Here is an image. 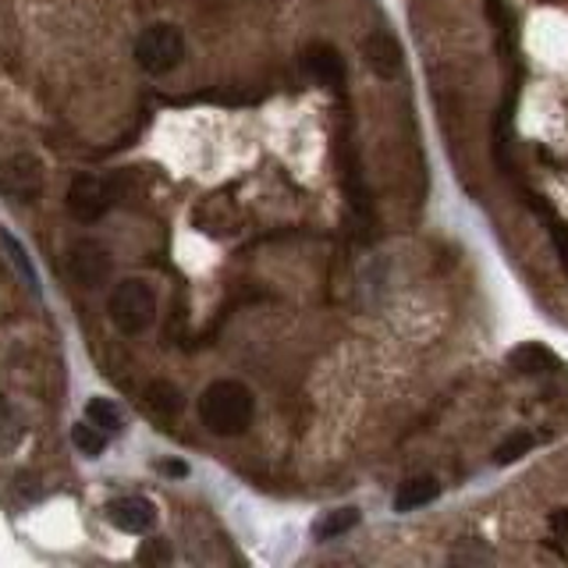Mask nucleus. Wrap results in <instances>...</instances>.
<instances>
[{
    "label": "nucleus",
    "mask_w": 568,
    "mask_h": 568,
    "mask_svg": "<svg viewBox=\"0 0 568 568\" xmlns=\"http://www.w3.org/2000/svg\"><path fill=\"white\" fill-rule=\"evenodd\" d=\"M256 416V398L242 381H214L199 398V419L217 437H239Z\"/></svg>",
    "instance_id": "f257e3e1"
},
{
    "label": "nucleus",
    "mask_w": 568,
    "mask_h": 568,
    "mask_svg": "<svg viewBox=\"0 0 568 568\" xmlns=\"http://www.w3.org/2000/svg\"><path fill=\"white\" fill-rule=\"evenodd\" d=\"M107 313H110V324H114L121 335H142V330H150L156 320V295L146 281L124 277L114 284V292H110Z\"/></svg>",
    "instance_id": "f03ea898"
},
{
    "label": "nucleus",
    "mask_w": 568,
    "mask_h": 568,
    "mask_svg": "<svg viewBox=\"0 0 568 568\" xmlns=\"http://www.w3.org/2000/svg\"><path fill=\"white\" fill-rule=\"evenodd\" d=\"M182 57H185V33L171 22H156L150 29H142V36L135 40V61L150 75H167L171 68L182 65Z\"/></svg>",
    "instance_id": "7ed1b4c3"
},
{
    "label": "nucleus",
    "mask_w": 568,
    "mask_h": 568,
    "mask_svg": "<svg viewBox=\"0 0 568 568\" xmlns=\"http://www.w3.org/2000/svg\"><path fill=\"white\" fill-rule=\"evenodd\" d=\"M114 207V188L100 175H78L68 188V214L78 225H97Z\"/></svg>",
    "instance_id": "20e7f679"
},
{
    "label": "nucleus",
    "mask_w": 568,
    "mask_h": 568,
    "mask_svg": "<svg viewBox=\"0 0 568 568\" xmlns=\"http://www.w3.org/2000/svg\"><path fill=\"white\" fill-rule=\"evenodd\" d=\"M68 271L83 288H103L110 274H114V260H110V252L100 242L83 239L68 252Z\"/></svg>",
    "instance_id": "39448f33"
},
{
    "label": "nucleus",
    "mask_w": 568,
    "mask_h": 568,
    "mask_svg": "<svg viewBox=\"0 0 568 568\" xmlns=\"http://www.w3.org/2000/svg\"><path fill=\"white\" fill-rule=\"evenodd\" d=\"M0 188L8 196L22 199V203H33L43 193V167L33 153H14L11 161L0 167Z\"/></svg>",
    "instance_id": "423d86ee"
},
{
    "label": "nucleus",
    "mask_w": 568,
    "mask_h": 568,
    "mask_svg": "<svg viewBox=\"0 0 568 568\" xmlns=\"http://www.w3.org/2000/svg\"><path fill=\"white\" fill-rule=\"evenodd\" d=\"M362 61H367L373 75L394 78L402 72V46L387 29H373V33L362 40Z\"/></svg>",
    "instance_id": "0eeeda50"
},
{
    "label": "nucleus",
    "mask_w": 568,
    "mask_h": 568,
    "mask_svg": "<svg viewBox=\"0 0 568 568\" xmlns=\"http://www.w3.org/2000/svg\"><path fill=\"white\" fill-rule=\"evenodd\" d=\"M110 523L124 533H150L156 526V504L146 498H118L110 501Z\"/></svg>",
    "instance_id": "6e6552de"
},
{
    "label": "nucleus",
    "mask_w": 568,
    "mask_h": 568,
    "mask_svg": "<svg viewBox=\"0 0 568 568\" xmlns=\"http://www.w3.org/2000/svg\"><path fill=\"white\" fill-rule=\"evenodd\" d=\"M303 68L317 78L320 86H345V61L330 43H313L303 54Z\"/></svg>",
    "instance_id": "1a4fd4ad"
},
{
    "label": "nucleus",
    "mask_w": 568,
    "mask_h": 568,
    "mask_svg": "<svg viewBox=\"0 0 568 568\" xmlns=\"http://www.w3.org/2000/svg\"><path fill=\"white\" fill-rule=\"evenodd\" d=\"M142 405H146V413L156 416V419H175V416H182L185 398H182V387L178 384H171V381H150V387L142 391Z\"/></svg>",
    "instance_id": "9d476101"
},
{
    "label": "nucleus",
    "mask_w": 568,
    "mask_h": 568,
    "mask_svg": "<svg viewBox=\"0 0 568 568\" xmlns=\"http://www.w3.org/2000/svg\"><path fill=\"white\" fill-rule=\"evenodd\" d=\"M437 494H440V483L434 477H416L402 483V491L394 494V512H416L423 504L437 501Z\"/></svg>",
    "instance_id": "9b49d317"
},
{
    "label": "nucleus",
    "mask_w": 568,
    "mask_h": 568,
    "mask_svg": "<svg viewBox=\"0 0 568 568\" xmlns=\"http://www.w3.org/2000/svg\"><path fill=\"white\" fill-rule=\"evenodd\" d=\"M86 419L92 426H100L107 437L121 434V426H124V416H121V408H118L114 398H89L86 402Z\"/></svg>",
    "instance_id": "f8f14e48"
},
{
    "label": "nucleus",
    "mask_w": 568,
    "mask_h": 568,
    "mask_svg": "<svg viewBox=\"0 0 568 568\" xmlns=\"http://www.w3.org/2000/svg\"><path fill=\"white\" fill-rule=\"evenodd\" d=\"M512 367L523 370V373H547L558 367V359L550 356L544 345H518L512 352Z\"/></svg>",
    "instance_id": "ddd939ff"
},
{
    "label": "nucleus",
    "mask_w": 568,
    "mask_h": 568,
    "mask_svg": "<svg viewBox=\"0 0 568 568\" xmlns=\"http://www.w3.org/2000/svg\"><path fill=\"white\" fill-rule=\"evenodd\" d=\"M356 526H359V512L356 509H335V512H327L317 526H313V536H317V540H335V536H345Z\"/></svg>",
    "instance_id": "4468645a"
},
{
    "label": "nucleus",
    "mask_w": 568,
    "mask_h": 568,
    "mask_svg": "<svg viewBox=\"0 0 568 568\" xmlns=\"http://www.w3.org/2000/svg\"><path fill=\"white\" fill-rule=\"evenodd\" d=\"M0 245L8 249V256H11V263H14V271L22 274L25 288H29V292H40V277H36V271H33V260H29L25 245H22L19 239H14L11 231H0Z\"/></svg>",
    "instance_id": "2eb2a0df"
},
{
    "label": "nucleus",
    "mask_w": 568,
    "mask_h": 568,
    "mask_svg": "<svg viewBox=\"0 0 568 568\" xmlns=\"http://www.w3.org/2000/svg\"><path fill=\"white\" fill-rule=\"evenodd\" d=\"M72 445L86 455V459H100V455L107 451V434L100 430V426H92L89 419L75 423L72 426Z\"/></svg>",
    "instance_id": "dca6fc26"
},
{
    "label": "nucleus",
    "mask_w": 568,
    "mask_h": 568,
    "mask_svg": "<svg viewBox=\"0 0 568 568\" xmlns=\"http://www.w3.org/2000/svg\"><path fill=\"white\" fill-rule=\"evenodd\" d=\"M533 445H536V440H533L529 434H512V437L504 440V445L494 451V462H498V466H512V462L523 459V455H529Z\"/></svg>",
    "instance_id": "f3484780"
},
{
    "label": "nucleus",
    "mask_w": 568,
    "mask_h": 568,
    "mask_svg": "<svg viewBox=\"0 0 568 568\" xmlns=\"http://www.w3.org/2000/svg\"><path fill=\"white\" fill-rule=\"evenodd\" d=\"M550 239H555V245H558V252H561V263L568 266V234H565V228L550 225Z\"/></svg>",
    "instance_id": "a211bd4d"
},
{
    "label": "nucleus",
    "mask_w": 568,
    "mask_h": 568,
    "mask_svg": "<svg viewBox=\"0 0 568 568\" xmlns=\"http://www.w3.org/2000/svg\"><path fill=\"white\" fill-rule=\"evenodd\" d=\"M161 472H167V477H188V466L185 462H161Z\"/></svg>",
    "instance_id": "6ab92c4d"
}]
</instances>
